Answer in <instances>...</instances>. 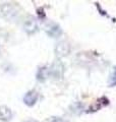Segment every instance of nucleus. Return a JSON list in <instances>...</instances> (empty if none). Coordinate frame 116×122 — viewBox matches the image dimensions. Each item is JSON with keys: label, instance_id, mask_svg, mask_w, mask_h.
Returning <instances> with one entry per match:
<instances>
[{"label": "nucleus", "instance_id": "4", "mask_svg": "<svg viewBox=\"0 0 116 122\" xmlns=\"http://www.w3.org/2000/svg\"><path fill=\"white\" fill-rule=\"evenodd\" d=\"M51 122H66L64 119H62V118H59V117H54L52 118Z\"/></svg>", "mask_w": 116, "mask_h": 122}, {"label": "nucleus", "instance_id": "2", "mask_svg": "<svg viewBox=\"0 0 116 122\" xmlns=\"http://www.w3.org/2000/svg\"><path fill=\"white\" fill-rule=\"evenodd\" d=\"M12 117V114H11L10 109H8L7 107H1L0 108V120L3 121H9Z\"/></svg>", "mask_w": 116, "mask_h": 122}, {"label": "nucleus", "instance_id": "5", "mask_svg": "<svg viewBox=\"0 0 116 122\" xmlns=\"http://www.w3.org/2000/svg\"><path fill=\"white\" fill-rule=\"evenodd\" d=\"M26 122H38V121H36V120H34V119H30V120H28Z\"/></svg>", "mask_w": 116, "mask_h": 122}, {"label": "nucleus", "instance_id": "1", "mask_svg": "<svg viewBox=\"0 0 116 122\" xmlns=\"http://www.w3.org/2000/svg\"><path fill=\"white\" fill-rule=\"evenodd\" d=\"M38 100V93L36 91H31L25 96L24 102L26 103V105L28 106H33L36 104V102Z\"/></svg>", "mask_w": 116, "mask_h": 122}, {"label": "nucleus", "instance_id": "3", "mask_svg": "<svg viewBox=\"0 0 116 122\" xmlns=\"http://www.w3.org/2000/svg\"><path fill=\"white\" fill-rule=\"evenodd\" d=\"M109 86H116V66L114 67L113 72L110 75L109 78Z\"/></svg>", "mask_w": 116, "mask_h": 122}]
</instances>
